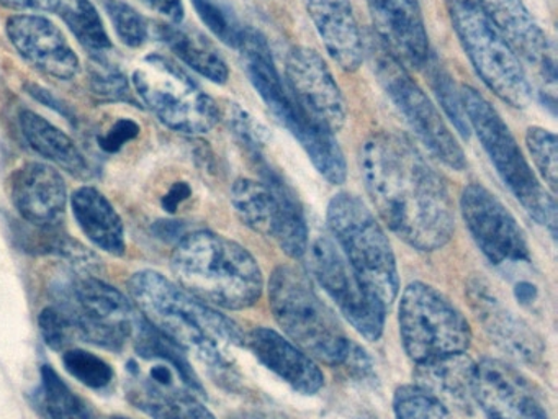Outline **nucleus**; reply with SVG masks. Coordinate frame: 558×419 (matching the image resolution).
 <instances>
[{"mask_svg": "<svg viewBox=\"0 0 558 419\" xmlns=\"http://www.w3.org/2000/svg\"><path fill=\"white\" fill-rule=\"evenodd\" d=\"M365 190L381 222L408 246L433 252L456 231L452 199L442 177L398 134H372L359 149Z\"/></svg>", "mask_w": 558, "mask_h": 419, "instance_id": "nucleus-1", "label": "nucleus"}, {"mask_svg": "<svg viewBox=\"0 0 558 419\" xmlns=\"http://www.w3.org/2000/svg\"><path fill=\"white\" fill-rule=\"evenodd\" d=\"M129 290L151 326L215 369L228 366L227 347L244 346L246 334L233 320L158 272H136Z\"/></svg>", "mask_w": 558, "mask_h": 419, "instance_id": "nucleus-2", "label": "nucleus"}, {"mask_svg": "<svg viewBox=\"0 0 558 419\" xmlns=\"http://www.w3.org/2000/svg\"><path fill=\"white\" fill-rule=\"evenodd\" d=\"M171 268L185 291L211 307L246 310L263 295V271L254 255L214 231L185 235L175 246Z\"/></svg>", "mask_w": 558, "mask_h": 419, "instance_id": "nucleus-3", "label": "nucleus"}, {"mask_svg": "<svg viewBox=\"0 0 558 419\" xmlns=\"http://www.w3.org/2000/svg\"><path fill=\"white\" fill-rule=\"evenodd\" d=\"M238 49L251 84L270 113L299 141L319 173L332 185H341L348 177L344 154L335 134L316 123L293 97L280 77L269 45L260 33L246 28Z\"/></svg>", "mask_w": 558, "mask_h": 419, "instance_id": "nucleus-4", "label": "nucleus"}, {"mask_svg": "<svg viewBox=\"0 0 558 419\" xmlns=\"http://www.w3.org/2000/svg\"><path fill=\"white\" fill-rule=\"evenodd\" d=\"M274 320L293 344L329 367L344 366L354 344L302 268L279 265L270 275Z\"/></svg>", "mask_w": 558, "mask_h": 419, "instance_id": "nucleus-5", "label": "nucleus"}, {"mask_svg": "<svg viewBox=\"0 0 558 419\" xmlns=\"http://www.w3.org/2000/svg\"><path fill=\"white\" fill-rule=\"evenodd\" d=\"M463 111L470 130L475 131L483 149L488 154L499 179L521 203L522 208L544 226L550 235H557V205L555 199L542 185L527 159L522 154L514 134L496 108L476 88L463 85L460 91Z\"/></svg>", "mask_w": 558, "mask_h": 419, "instance_id": "nucleus-6", "label": "nucleus"}, {"mask_svg": "<svg viewBox=\"0 0 558 419\" xmlns=\"http://www.w3.org/2000/svg\"><path fill=\"white\" fill-rule=\"evenodd\" d=\"M50 290L76 340L117 352L142 321L122 291L93 275L63 272Z\"/></svg>", "mask_w": 558, "mask_h": 419, "instance_id": "nucleus-7", "label": "nucleus"}, {"mask_svg": "<svg viewBox=\"0 0 558 419\" xmlns=\"http://www.w3.org/2000/svg\"><path fill=\"white\" fill-rule=\"evenodd\" d=\"M326 219L345 261L385 307H390L400 291L397 258L374 213L354 193L341 192L329 202Z\"/></svg>", "mask_w": 558, "mask_h": 419, "instance_id": "nucleus-8", "label": "nucleus"}, {"mask_svg": "<svg viewBox=\"0 0 558 419\" xmlns=\"http://www.w3.org/2000/svg\"><path fill=\"white\" fill-rule=\"evenodd\" d=\"M450 22L483 84L515 108L527 107L531 82L521 59L502 38L482 0H446Z\"/></svg>", "mask_w": 558, "mask_h": 419, "instance_id": "nucleus-9", "label": "nucleus"}, {"mask_svg": "<svg viewBox=\"0 0 558 419\" xmlns=\"http://www.w3.org/2000/svg\"><path fill=\"white\" fill-rule=\"evenodd\" d=\"M263 180H234L231 187V205L241 222L274 239L289 258H305L310 244L308 223L299 196L276 169L256 157Z\"/></svg>", "mask_w": 558, "mask_h": 419, "instance_id": "nucleus-10", "label": "nucleus"}, {"mask_svg": "<svg viewBox=\"0 0 558 419\" xmlns=\"http://www.w3.org/2000/svg\"><path fill=\"white\" fill-rule=\"evenodd\" d=\"M398 326L404 352L416 366L466 352L472 344V327L462 311L424 282H413L401 294Z\"/></svg>", "mask_w": 558, "mask_h": 419, "instance_id": "nucleus-11", "label": "nucleus"}, {"mask_svg": "<svg viewBox=\"0 0 558 419\" xmlns=\"http://www.w3.org/2000/svg\"><path fill=\"white\" fill-rule=\"evenodd\" d=\"M133 87L143 104L169 130L182 134L208 133L220 120L210 95L174 62L151 55L133 72Z\"/></svg>", "mask_w": 558, "mask_h": 419, "instance_id": "nucleus-12", "label": "nucleus"}, {"mask_svg": "<svg viewBox=\"0 0 558 419\" xmlns=\"http://www.w3.org/2000/svg\"><path fill=\"white\" fill-rule=\"evenodd\" d=\"M368 56H371L375 77L380 82L385 94L400 111L408 127L414 131L417 140L437 160L446 164L450 169H465L466 159L462 147L440 117L436 105L430 101L417 82H414L408 69L397 61L378 39L371 41Z\"/></svg>", "mask_w": 558, "mask_h": 419, "instance_id": "nucleus-13", "label": "nucleus"}, {"mask_svg": "<svg viewBox=\"0 0 558 419\" xmlns=\"http://www.w3.org/2000/svg\"><path fill=\"white\" fill-rule=\"evenodd\" d=\"M305 255H308L313 277L331 297L342 316L365 339H380L387 320V307L355 274L336 242L328 236H319L310 242Z\"/></svg>", "mask_w": 558, "mask_h": 419, "instance_id": "nucleus-14", "label": "nucleus"}, {"mask_svg": "<svg viewBox=\"0 0 558 419\" xmlns=\"http://www.w3.org/2000/svg\"><path fill=\"white\" fill-rule=\"evenodd\" d=\"M460 212L473 241L493 265L531 261L525 232L482 183H470L462 190Z\"/></svg>", "mask_w": 558, "mask_h": 419, "instance_id": "nucleus-15", "label": "nucleus"}, {"mask_svg": "<svg viewBox=\"0 0 558 419\" xmlns=\"http://www.w3.org/2000/svg\"><path fill=\"white\" fill-rule=\"evenodd\" d=\"M286 85L300 107L329 133L344 127L348 107L325 59L306 46L290 49L286 61Z\"/></svg>", "mask_w": 558, "mask_h": 419, "instance_id": "nucleus-16", "label": "nucleus"}, {"mask_svg": "<svg viewBox=\"0 0 558 419\" xmlns=\"http://www.w3.org/2000/svg\"><path fill=\"white\" fill-rule=\"evenodd\" d=\"M473 398L486 419H548L531 383L514 367L492 357L476 363Z\"/></svg>", "mask_w": 558, "mask_h": 419, "instance_id": "nucleus-17", "label": "nucleus"}, {"mask_svg": "<svg viewBox=\"0 0 558 419\" xmlns=\"http://www.w3.org/2000/svg\"><path fill=\"white\" fill-rule=\"evenodd\" d=\"M5 29L19 55L41 74L71 81L80 72V58L51 20L31 13L14 15Z\"/></svg>", "mask_w": 558, "mask_h": 419, "instance_id": "nucleus-18", "label": "nucleus"}, {"mask_svg": "<svg viewBox=\"0 0 558 419\" xmlns=\"http://www.w3.org/2000/svg\"><path fill=\"white\" fill-rule=\"evenodd\" d=\"M482 3L515 56L537 69L545 91L550 88L548 92L555 97L557 65L554 46L525 3L522 0H482Z\"/></svg>", "mask_w": 558, "mask_h": 419, "instance_id": "nucleus-19", "label": "nucleus"}, {"mask_svg": "<svg viewBox=\"0 0 558 419\" xmlns=\"http://www.w3.org/2000/svg\"><path fill=\"white\" fill-rule=\"evenodd\" d=\"M380 45L404 68L429 62V38L417 0H367Z\"/></svg>", "mask_w": 558, "mask_h": 419, "instance_id": "nucleus-20", "label": "nucleus"}, {"mask_svg": "<svg viewBox=\"0 0 558 419\" xmlns=\"http://www.w3.org/2000/svg\"><path fill=\"white\" fill-rule=\"evenodd\" d=\"M12 205L28 225L61 226L66 213L68 190L63 176L44 163H25L12 173Z\"/></svg>", "mask_w": 558, "mask_h": 419, "instance_id": "nucleus-21", "label": "nucleus"}, {"mask_svg": "<svg viewBox=\"0 0 558 419\" xmlns=\"http://www.w3.org/2000/svg\"><path fill=\"white\" fill-rule=\"evenodd\" d=\"M251 350L270 372L302 395H316L325 386V373L312 356L270 327H256L244 336Z\"/></svg>", "mask_w": 558, "mask_h": 419, "instance_id": "nucleus-22", "label": "nucleus"}, {"mask_svg": "<svg viewBox=\"0 0 558 419\" xmlns=\"http://www.w3.org/2000/svg\"><path fill=\"white\" fill-rule=\"evenodd\" d=\"M466 290L476 320L502 350L521 362L534 363L541 359L544 354L541 337L521 318L509 311L489 291L485 282L472 280Z\"/></svg>", "mask_w": 558, "mask_h": 419, "instance_id": "nucleus-23", "label": "nucleus"}, {"mask_svg": "<svg viewBox=\"0 0 558 419\" xmlns=\"http://www.w3.org/2000/svg\"><path fill=\"white\" fill-rule=\"evenodd\" d=\"M306 12L332 61L348 72L364 61V41L351 0H303Z\"/></svg>", "mask_w": 558, "mask_h": 419, "instance_id": "nucleus-24", "label": "nucleus"}, {"mask_svg": "<svg viewBox=\"0 0 558 419\" xmlns=\"http://www.w3.org/2000/svg\"><path fill=\"white\" fill-rule=\"evenodd\" d=\"M475 372L476 362H473L466 352L450 354L429 362L417 363L414 383L433 393L447 408L470 412L475 405Z\"/></svg>", "mask_w": 558, "mask_h": 419, "instance_id": "nucleus-25", "label": "nucleus"}, {"mask_svg": "<svg viewBox=\"0 0 558 419\" xmlns=\"http://www.w3.org/2000/svg\"><path fill=\"white\" fill-rule=\"evenodd\" d=\"M77 225L90 242L112 255L125 254V228L112 203L96 187H81L71 196Z\"/></svg>", "mask_w": 558, "mask_h": 419, "instance_id": "nucleus-26", "label": "nucleus"}, {"mask_svg": "<svg viewBox=\"0 0 558 419\" xmlns=\"http://www.w3.org/2000/svg\"><path fill=\"white\" fill-rule=\"evenodd\" d=\"M126 396L153 419H217L195 393L153 385L132 373L126 380Z\"/></svg>", "mask_w": 558, "mask_h": 419, "instance_id": "nucleus-27", "label": "nucleus"}, {"mask_svg": "<svg viewBox=\"0 0 558 419\" xmlns=\"http://www.w3.org/2000/svg\"><path fill=\"white\" fill-rule=\"evenodd\" d=\"M22 133L27 137L28 144L35 153L45 159L68 170L71 176L87 179L90 176L89 163L81 147L74 143L73 137L68 136L60 128L41 118L32 110H22L19 115Z\"/></svg>", "mask_w": 558, "mask_h": 419, "instance_id": "nucleus-28", "label": "nucleus"}, {"mask_svg": "<svg viewBox=\"0 0 558 419\" xmlns=\"http://www.w3.org/2000/svg\"><path fill=\"white\" fill-rule=\"evenodd\" d=\"M158 36L184 64L208 81L225 84L230 77L227 61L201 32L185 28L181 23H162L158 26Z\"/></svg>", "mask_w": 558, "mask_h": 419, "instance_id": "nucleus-29", "label": "nucleus"}, {"mask_svg": "<svg viewBox=\"0 0 558 419\" xmlns=\"http://www.w3.org/2000/svg\"><path fill=\"white\" fill-rule=\"evenodd\" d=\"M57 12L81 45L96 58H104L112 49L109 33L90 0H60Z\"/></svg>", "mask_w": 558, "mask_h": 419, "instance_id": "nucleus-30", "label": "nucleus"}, {"mask_svg": "<svg viewBox=\"0 0 558 419\" xmlns=\"http://www.w3.org/2000/svg\"><path fill=\"white\" fill-rule=\"evenodd\" d=\"M40 375L38 403L48 419H97L93 406L76 395L57 370L44 366Z\"/></svg>", "mask_w": 558, "mask_h": 419, "instance_id": "nucleus-31", "label": "nucleus"}, {"mask_svg": "<svg viewBox=\"0 0 558 419\" xmlns=\"http://www.w3.org/2000/svg\"><path fill=\"white\" fill-rule=\"evenodd\" d=\"M395 419H452L450 409L420 385H401L393 395Z\"/></svg>", "mask_w": 558, "mask_h": 419, "instance_id": "nucleus-32", "label": "nucleus"}, {"mask_svg": "<svg viewBox=\"0 0 558 419\" xmlns=\"http://www.w3.org/2000/svg\"><path fill=\"white\" fill-rule=\"evenodd\" d=\"M100 3L123 45L129 48L145 45L148 39V23L138 10L133 9L125 0H100Z\"/></svg>", "mask_w": 558, "mask_h": 419, "instance_id": "nucleus-33", "label": "nucleus"}, {"mask_svg": "<svg viewBox=\"0 0 558 419\" xmlns=\"http://www.w3.org/2000/svg\"><path fill=\"white\" fill-rule=\"evenodd\" d=\"M68 372L84 385L94 390L109 386L113 380V369L96 354L84 349H68L63 356Z\"/></svg>", "mask_w": 558, "mask_h": 419, "instance_id": "nucleus-34", "label": "nucleus"}, {"mask_svg": "<svg viewBox=\"0 0 558 419\" xmlns=\"http://www.w3.org/2000/svg\"><path fill=\"white\" fill-rule=\"evenodd\" d=\"M202 22L214 32L217 38L227 45L238 48L243 38V26L223 0H192Z\"/></svg>", "mask_w": 558, "mask_h": 419, "instance_id": "nucleus-35", "label": "nucleus"}, {"mask_svg": "<svg viewBox=\"0 0 558 419\" xmlns=\"http://www.w3.org/2000/svg\"><path fill=\"white\" fill-rule=\"evenodd\" d=\"M525 146L531 153L535 167L542 179L550 187L551 192L557 190V136L551 131L541 127H531L525 133Z\"/></svg>", "mask_w": 558, "mask_h": 419, "instance_id": "nucleus-36", "label": "nucleus"}, {"mask_svg": "<svg viewBox=\"0 0 558 419\" xmlns=\"http://www.w3.org/2000/svg\"><path fill=\"white\" fill-rule=\"evenodd\" d=\"M89 81L90 88L99 97L107 100L133 101L125 75L113 65L106 64L104 58H97V64L90 68Z\"/></svg>", "mask_w": 558, "mask_h": 419, "instance_id": "nucleus-37", "label": "nucleus"}, {"mask_svg": "<svg viewBox=\"0 0 558 419\" xmlns=\"http://www.w3.org/2000/svg\"><path fill=\"white\" fill-rule=\"evenodd\" d=\"M228 124H230L233 133L236 134L238 140L241 141V144H244L253 159L263 156L267 134L266 128L259 121L254 120L243 108L233 105V107H230V111H228Z\"/></svg>", "mask_w": 558, "mask_h": 419, "instance_id": "nucleus-38", "label": "nucleus"}, {"mask_svg": "<svg viewBox=\"0 0 558 419\" xmlns=\"http://www.w3.org/2000/svg\"><path fill=\"white\" fill-rule=\"evenodd\" d=\"M433 77V87L446 113L449 115L452 123L456 124L457 130L462 136H469L470 127L466 121L465 111H463L462 98L460 92L456 91V85L452 84V79L442 69L436 68L430 74Z\"/></svg>", "mask_w": 558, "mask_h": 419, "instance_id": "nucleus-39", "label": "nucleus"}, {"mask_svg": "<svg viewBox=\"0 0 558 419\" xmlns=\"http://www.w3.org/2000/svg\"><path fill=\"white\" fill-rule=\"evenodd\" d=\"M38 324H40L41 337L50 349L64 350L76 343L66 318L54 304L41 311Z\"/></svg>", "mask_w": 558, "mask_h": 419, "instance_id": "nucleus-40", "label": "nucleus"}, {"mask_svg": "<svg viewBox=\"0 0 558 419\" xmlns=\"http://www.w3.org/2000/svg\"><path fill=\"white\" fill-rule=\"evenodd\" d=\"M140 131H142V128L135 120L120 118L106 133L99 134L97 141L106 153H119L126 143L138 137Z\"/></svg>", "mask_w": 558, "mask_h": 419, "instance_id": "nucleus-41", "label": "nucleus"}, {"mask_svg": "<svg viewBox=\"0 0 558 419\" xmlns=\"http://www.w3.org/2000/svg\"><path fill=\"white\" fill-rule=\"evenodd\" d=\"M25 91H27L28 95L35 98V100L40 101V104L47 105L51 110L58 111V113L63 115V117L70 118L71 121H74L73 111L68 108V105H64V101H61L60 98L54 97L50 91L41 87L38 84H25Z\"/></svg>", "mask_w": 558, "mask_h": 419, "instance_id": "nucleus-42", "label": "nucleus"}, {"mask_svg": "<svg viewBox=\"0 0 558 419\" xmlns=\"http://www.w3.org/2000/svg\"><path fill=\"white\" fill-rule=\"evenodd\" d=\"M143 2L148 3L153 10L161 13L162 16L169 20L171 23H182L184 20V5H182V0H143Z\"/></svg>", "mask_w": 558, "mask_h": 419, "instance_id": "nucleus-43", "label": "nucleus"}, {"mask_svg": "<svg viewBox=\"0 0 558 419\" xmlns=\"http://www.w3.org/2000/svg\"><path fill=\"white\" fill-rule=\"evenodd\" d=\"M191 193L192 190L187 182H175L174 185L169 189V192L162 196V208L169 213L178 212L179 206L191 196Z\"/></svg>", "mask_w": 558, "mask_h": 419, "instance_id": "nucleus-44", "label": "nucleus"}, {"mask_svg": "<svg viewBox=\"0 0 558 419\" xmlns=\"http://www.w3.org/2000/svg\"><path fill=\"white\" fill-rule=\"evenodd\" d=\"M60 0H0V5L14 10H45L57 12Z\"/></svg>", "mask_w": 558, "mask_h": 419, "instance_id": "nucleus-45", "label": "nucleus"}, {"mask_svg": "<svg viewBox=\"0 0 558 419\" xmlns=\"http://www.w3.org/2000/svg\"><path fill=\"white\" fill-rule=\"evenodd\" d=\"M153 231L158 238L165 239V241H181L185 236V228L182 222H172V219H161L156 222L153 226Z\"/></svg>", "mask_w": 558, "mask_h": 419, "instance_id": "nucleus-46", "label": "nucleus"}, {"mask_svg": "<svg viewBox=\"0 0 558 419\" xmlns=\"http://www.w3.org/2000/svg\"><path fill=\"white\" fill-rule=\"evenodd\" d=\"M515 297H518V300H521L522 303H531L535 297L534 285L529 284V282H522V284L515 287Z\"/></svg>", "mask_w": 558, "mask_h": 419, "instance_id": "nucleus-47", "label": "nucleus"}, {"mask_svg": "<svg viewBox=\"0 0 558 419\" xmlns=\"http://www.w3.org/2000/svg\"><path fill=\"white\" fill-rule=\"evenodd\" d=\"M230 419H276L266 412L260 411H241L238 415L231 416Z\"/></svg>", "mask_w": 558, "mask_h": 419, "instance_id": "nucleus-48", "label": "nucleus"}, {"mask_svg": "<svg viewBox=\"0 0 558 419\" xmlns=\"http://www.w3.org/2000/svg\"><path fill=\"white\" fill-rule=\"evenodd\" d=\"M110 419H130V418H125V416H113V418H110Z\"/></svg>", "mask_w": 558, "mask_h": 419, "instance_id": "nucleus-49", "label": "nucleus"}]
</instances>
